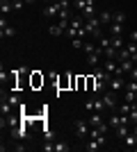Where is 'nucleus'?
I'll list each match as a JSON object with an SVG mask.
<instances>
[{"label": "nucleus", "instance_id": "nucleus-27", "mask_svg": "<svg viewBox=\"0 0 137 152\" xmlns=\"http://www.w3.org/2000/svg\"><path fill=\"white\" fill-rule=\"evenodd\" d=\"M126 91H133V93H137V80H130V82H126Z\"/></svg>", "mask_w": 137, "mask_h": 152}, {"label": "nucleus", "instance_id": "nucleus-3", "mask_svg": "<svg viewBox=\"0 0 137 152\" xmlns=\"http://www.w3.org/2000/svg\"><path fill=\"white\" fill-rule=\"evenodd\" d=\"M101 98H103V104L107 109H117V93H114V91L105 89L103 93H101Z\"/></svg>", "mask_w": 137, "mask_h": 152}, {"label": "nucleus", "instance_id": "nucleus-14", "mask_svg": "<svg viewBox=\"0 0 137 152\" xmlns=\"http://www.w3.org/2000/svg\"><path fill=\"white\" fill-rule=\"evenodd\" d=\"M101 148H103V145H101L96 139H89V141L85 143V150H87V152H96V150H101Z\"/></svg>", "mask_w": 137, "mask_h": 152}, {"label": "nucleus", "instance_id": "nucleus-20", "mask_svg": "<svg viewBox=\"0 0 137 152\" xmlns=\"http://www.w3.org/2000/svg\"><path fill=\"white\" fill-rule=\"evenodd\" d=\"M98 18H101L103 25H110V23H112V12H101V14H98Z\"/></svg>", "mask_w": 137, "mask_h": 152}, {"label": "nucleus", "instance_id": "nucleus-17", "mask_svg": "<svg viewBox=\"0 0 137 152\" xmlns=\"http://www.w3.org/2000/svg\"><path fill=\"white\" fill-rule=\"evenodd\" d=\"M48 32H50L53 37H62V34H66V30L59 25V23H57V25H50V27H48Z\"/></svg>", "mask_w": 137, "mask_h": 152}, {"label": "nucleus", "instance_id": "nucleus-15", "mask_svg": "<svg viewBox=\"0 0 137 152\" xmlns=\"http://www.w3.org/2000/svg\"><path fill=\"white\" fill-rule=\"evenodd\" d=\"M2 100H7V102H9V104H12V107H16V109L21 107V98H19V95H16V93L7 95V98H5V93H2Z\"/></svg>", "mask_w": 137, "mask_h": 152}, {"label": "nucleus", "instance_id": "nucleus-26", "mask_svg": "<svg viewBox=\"0 0 137 152\" xmlns=\"http://www.w3.org/2000/svg\"><path fill=\"white\" fill-rule=\"evenodd\" d=\"M71 145H66V143H55V152H69Z\"/></svg>", "mask_w": 137, "mask_h": 152}, {"label": "nucleus", "instance_id": "nucleus-2", "mask_svg": "<svg viewBox=\"0 0 137 152\" xmlns=\"http://www.w3.org/2000/svg\"><path fill=\"white\" fill-rule=\"evenodd\" d=\"M59 9H62L59 2H46L41 16H44V18H57V16H59Z\"/></svg>", "mask_w": 137, "mask_h": 152}, {"label": "nucleus", "instance_id": "nucleus-5", "mask_svg": "<svg viewBox=\"0 0 137 152\" xmlns=\"http://www.w3.org/2000/svg\"><path fill=\"white\" fill-rule=\"evenodd\" d=\"M9 136H12V139H27V123L23 121L21 125L12 127V129H9Z\"/></svg>", "mask_w": 137, "mask_h": 152}, {"label": "nucleus", "instance_id": "nucleus-4", "mask_svg": "<svg viewBox=\"0 0 137 152\" xmlns=\"http://www.w3.org/2000/svg\"><path fill=\"white\" fill-rule=\"evenodd\" d=\"M107 89L110 91H124L126 89V82H124V75H112L110 77V82H107Z\"/></svg>", "mask_w": 137, "mask_h": 152}, {"label": "nucleus", "instance_id": "nucleus-24", "mask_svg": "<svg viewBox=\"0 0 137 152\" xmlns=\"http://www.w3.org/2000/svg\"><path fill=\"white\" fill-rule=\"evenodd\" d=\"M112 48L121 50V48H124V39H121V37H112Z\"/></svg>", "mask_w": 137, "mask_h": 152}, {"label": "nucleus", "instance_id": "nucleus-35", "mask_svg": "<svg viewBox=\"0 0 137 152\" xmlns=\"http://www.w3.org/2000/svg\"><path fill=\"white\" fill-rule=\"evenodd\" d=\"M135 102H137V93H135Z\"/></svg>", "mask_w": 137, "mask_h": 152}, {"label": "nucleus", "instance_id": "nucleus-9", "mask_svg": "<svg viewBox=\"0 0 137 152\" xmlns=\"http://www.w3.org/2000/svg\"><path fill=\"white\" fill-rule=\"evenodd\" d=\"M130 129H133V125H119V127H114V136L124 141V136L130 132Z\"/></svg>", "mask_w": 137, "mask_h": 152}, {"label": "nucleus", "instance_id": "nucleus-34", "mask_svg": "<svg viewBox=\"0 0 137 152\" xmlns=\"http://www.w3.org/2000/svg\"><path fill=\"white\" fill-rule=\"evenodd\" d=\"M23 2H34V0H23Z\"/></svg>", "mask_w": 137, "mask_h": 152}, {"label": "nucleus", "instance_id": "nucleus-21", "mask_svg": "<svg viewBox=\"0 0 137 152\" xmlns=\"http://www.w3.org/2000/svg\"><path fill=\"white\" fill-rule=\"evenodd\" d=\"M12 104H9V102H7V100H2V104H0V111H2V116H9V114H12Z\"/></svg>", "mask_w": 137, "mask_h": 152}, {"label": "nucleus", "instance_id": "nucleus-13", "mask_svg": "<svg viewBox=\"0 0 137 152\" xmlns=\"http://www.w3.org/2000/svg\"><path fill=\"white\" fill-rule=\"evenodd\" d=\"M124 34V23H110V37H121Z\"/></svg>", "mask_w": 137, "mask_h": 152}, {"label": "nucleus", "instance_id": "nucleus-31", "mask_svg": "<svg viewBox=\"0 0 137 152\" xmlns=\"http://www.w3.org/2000/svg\"><path fill=\"white\" fill-rule=\"evenodd\" d=\"M128 75H130V80H137V66L130 70V73H128Z\"/></svg>", "mask_w": 137, "mask_h": 152}, {"label": "nucleus", "instance_id": "nucleus-12", "mask_svg": "<svg viewBox=\"0 0 137 152\" xmlns=\"http://www.w3.org/2000/svg\"><path fill=\"white\" fill-rule=\"evenodd\" d=\"M133 107H135V102H126V100H124L121 104H117V111H119V114H124V116H128Z\"/></svg>", "mask_w": 137, "mask_h": 152}, {"label": "nucleus", "instance_id": "nucleus-16", "mask_svg": "<svg viewBox=\"0 0 137 152\" xmlns=\"http://www.w3.org/2000/svg\"><path fill=\"white\" fill-rule=\"evenodd\" d=\"M126 59H130V50H128V45H124V48L117 52V61H126Z\"/></svg>", "mask_w": 137, "mask_h": 152}, {"label": "nucleus", "instance_id": "nucleus-28", "mask_svg": "<svg viewBox=\"0 0 137 152\" xmlns=\"http://www.w3.org/2000/svg\"><path fill=\"white\" fill-rule=\"evenodd\" d=\"M124 100L126 102H135V93H133V91H126V93H124Z\"/></svg>", "mask_w": 137, "mask_h": 152}, {"label": "nucleus", "instance_id": "nucleus-8", "mask_svg": "<svg viewBox=\"0 0 137 152\" xmlns=\"http://www.w3.org/2000/svg\"><path fill=\"white\" fill-rule=\"evenodd\" d=\"M80 16H82V18H91V16H96V9H94V0H87V5H85V9L80 12Z\"/></svg>", "mask_w": 137, "mask_h": 152}, {"label": "nucleus", "instance_id": "nucleus-7", "mask_svg": "<svg viewBox=\"0 0 137 152\" xmlns=\"http://www.w3.org/2000/svg\"><path fill=\"white\" fill-rule=\"evenodd\" d=\"M89 129H91L89 121H78V123H76V134H78V136H87Z\"/></svg>", "mask_w": 137, "mask_h": 152}, {"label": "nucleus", "instance_id": "nucleus-33", "mask_svg": "<svg viewBox=\"0 0 137 152\" xmlns=\"http://www.w3.org/2000/svg\"><path fill=\"white\" fill-rule=\"evenodd\" d=\"M133 134H135V136H137V125H133Z\"/></svg>", "mask_w": 137, "mask_h": 152}, {"label": "nucleus", "instance_id": "nucleus-1", "mask_svg": "<svg viewBox=\"0 0 137 152\" xmlns=\"http://www.w3.org/2000/svg\"><path fill=\"white\" fill-rule=\"evenodd\" d=\"M89 125L96 127V129H101V132H105V134H107V129H110V123H105L103 116L98 114V111H94V114L89 116Z\"/></svg>", "mask_w": 137, "mask_h": 152}, {"label": "nucleus", "instance_id": "nucleus-32", "mask_svg": "<svg viewBox=\"0 0 137 152\" xmlns=\"http://www.w3.org/2000/svg\"><path fill=\"white\" fill-rule=\"evenodd\" d=\"M130 41H135V43H137V32H130Z\"/></svg>", "mask_w": 137, "mask_h": 152}, {"label": "nucleus", "instance_id": "nucleus-10", "mask_svg": "<svg viewBox=\"0 0 137 152\" xmlns=\"http://www.w3.org/2000/svg\"><path fill=\"white\" fill-rule=\"evenodd\" d=\"M124 143H126L128 148H133V150H137V136L133 134V129H130V132H128V134L124 136Z\"/></svg>", "mask_w": 137, "mask_h": 152}, {"label": "nucleus", "instance_id": "nucleus-11", "mask_svg": "<svg viewBox=\"0 0 137 152\" xmlns=\"http://www.w3.org/2000/svg\"><path fill=\"white\" fill-rule=\"evenodd\" d=\"M0 12H2V16L12 14L14 12V0H2V2H0Z\"/></svg>", "mask_w": 137, "mask_h": 152}, {"label": "nucleus", "instance_id": "nucleus-23", "mask_svg": "<svg viewBox=\"0 0 137 152\" xmlns=\"http://www.w3.org/2000/svg\"><path fill=\"white\" fill-rule=\"evenodd\" d=\"M71 45L76 48V50H82V48H85V41H82L80 37H76V39H71Z\"/></svg>", "mask_w": 137, "mask_h": 152}, {"label": "nucleus", "instance_id": "nucleus-29", "mask_svg": "<svg viewBox=\"0 0 137 152\" xmlns=\"http://www.w3.org/2000/svg\"><path fill=\"white\" fill-rule=\"evenodd\" d=\"M82 50H85L87 55H89V52H94V50H96V45H94V43H85V48H82Z\"/></svg>", "mask_w": 137, "mask_h": 152}, {"label": "nucleus", "instance_id": "nucleus-18", "mask_svg": "<svg viewBox=\"0 0 137 152\" xmlns=\"http://www.w3.org/2000/svg\"><path fill=\"white\" fill-rule=\"evenodd\" d=\"M110 45H112V37H105V34H103V37L98 39V48H101V50L110 48Z\"/></svg>", "mask_w": 137, "mask_h": 152}, {"label": "nucleus", "instance_id": "nucleus-25", "mask_svg": "<svg viewBox=\"0 0 137 152\" xmlns=\"http://www.w3.org/2000/svg\"><path fill=\"white\" fill-rule=\"evenodd\" d=\"M105 104H103V98H94V111H103Z\"/></svg>", "mask_w": 137, "mask_h": 152}, {"label": "nucleus", "instance_id": "nucleus-19", "mask_svg": "<svg viewBox=\"0 0 137 152\" xmlns=\"http://www.w3.org/2000/svg\"><path fill=\"white\" fill-rule=\"evenodd\" d=\"M117 48H112V45H110V48H105V50H103V59H117Z\"/></svg>", "mask_w": 137, "mask_h": 152}, {"label": "nucleus", "instance_id": "nucleus-22", "mask_svg": "<svg viewBox=\"0 0 137 152\" xmlns=\"http://www.w3.org/2000/svg\"><path fill=\"white\" fill-rule=\"evenodd\" d=\"M112 23H126V14L124 12H114L112 14Z\"/></svg>", "mask_w": 137, "mask_h": 152}, {"label": "nucleus", "instance_id": "nucleus-6", "mask_svg": "<svg viewBox=\"0 0 137 152\" xmlns=\"http://www.w3.org/2000/svg\"><path fill=\"white\" fill-rule=\"evenodd\" d=\"M101 59H103V50L96 45V50L87 55V64H89L91 68H96V66H101Z\"/></svg>", "mask_w": 137, "mask_h": 152}, {"label": "nucleus", "instance_id": "nucleus-30", "mask_svg": "<svg viewBox=\"0 0 137 152\" xmlns=\"http://www.w3.org/2000/svg\"><path fill=\"white\" fill-rule=\"evenodd\" d=\"M85 109L87 111H94V98H89V100L85 102Z\"/></svg>", "mask_w": 137, "mask_h": 152}]
</instances>
